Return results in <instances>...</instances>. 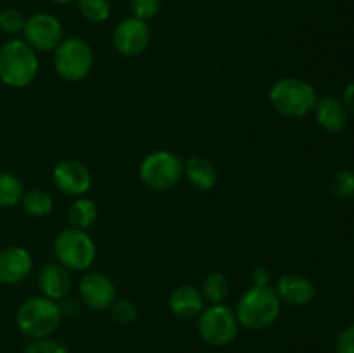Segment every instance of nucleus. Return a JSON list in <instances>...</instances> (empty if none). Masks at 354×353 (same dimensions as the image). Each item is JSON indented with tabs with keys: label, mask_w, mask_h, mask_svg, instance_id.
Listing matches in <instances>:
<instances>
[{
	"label": "nucleus",
	"mask_w": 354,
	"mask_h": 353,
	"mask_svg": "<svg viewBox=\"0 0 354 353\" xmlns=\"http://www.w3.org/2000/svg\"><path fill=\"white\" fill-rule=\"evenodd\" d=\"M23 33L24 42L35 52H52L64 40L61 21L48 12H38L26 17Z\"/></svg>",
	"instance_id": "1a4fd4ad"
},
{
	"label": "nucleus",
	"mask_w": 354,
	"mask_h": 353,
	"mask_svg": "<svg viewBox=\"0 0 354 353\" xmlns=\"http://www.w3.org/2000/svg\"><path fill=\"white\" fill-rule=\"evenodd\" d=\"M54 251L59 263L75 272L88 270L97 256L93 239L86 234V230H80L75 227L59 232L54 241Z\"/></svg>",
	"instance_id": "39448f33"
},
{
	"label": "nucleus",
	"mask_w": 354,
	"mask_h": 353,
	"mask_svg": "<svg viewBox=\"0 0 354 353\" xmlns=\"http://www.w3.org/2000/svg\"><path fill=\"white\" fill-rule=\"evenodd\" d=\"M169 310L180 318L199 317L204 310V296L197 287L183 284L169 294Z\"/></svg>",
	"instance_id": "dca6fc26"
},
{
	"label": "nucleus",
	"mask_w": 354,
	"mask_h": 353,
	"mask_svg": "<svg viewBox=\"0 0 354 353\" xmlns=\"http://www.w3.org/2000/svg\"><path fill=\"white\" fill-rule=\"evenodd\" d=\"M315 114H317L318 125L330 134L344 130L346 125H348L349 113L346 111L344 104L335 97H324V99L318 100Z\"/></svg>",
	"instance_id": "f3484780"
},
{
	"label": "nucleus",
	"mask_w": 354,
	"mask_h": 353,
	"mask_svg": "<svg viewBox=\"0 0 354 353\" xmlns=\"http://www.w3.org/2000/svg\"><path fill=\"white\" fill-rule=\"evenodd\" d=\"M109 308L118 324H131L137 318V307L130 300H114Z\"/></svg>",
	"instance_id": "bb28decb"
},
{
	"label": "nucleus",
	"mask_w": 354,
	"mask_h": 353,
	"mask_svg": "<svg viewBox=\"0 0 354 353\" xmlns=\"http://www.w3.org/2000/svg\"><path fill=\"white\" fill-rule=\"evenodd\" d=\"M68 217L73 227L80 228V230H88L97 221L99 211H97L95 203L92 199H86L82 196L69 206Z\"/></svg>",
	"instance_id": "6ab92c4d"
},
{
	"label": "nucleus",
	"mask_w": 354,
	"mask_h": 353,
	"mask_svg": "<svg viewBox=\"0 0 354 353\" xmlns=\"http://www.w3.org/2000/svg\"><path fill=\"white\" fill-rule=\"evenodd\" d=\"M151 44V28L147 21L130 16L120 21L113 31V45L123 57H137L144 54Z\"/></svg>",
	"instance_id": "9d476101"
},
{
	"label": "nucleus",
	"mask_w": 354,
	"mask_h": 353,
	"mask_svg": "<svg viewBox=\"0 0 354 353\" xmlns=\"http://www.w3.org/2000/svg\"><path fill=\"white\" fill-rule=\"evenodd\" d=\"M80 14L90 23H104L111 16L109 0H76Z\"/></svg>",
	"instance_id": "5701e85b"
},
{
	"label": "nucleus",
	"mask_w": 354,
	"mask_h": 353,
	"mask_svg": "<svg viewBox=\"0 0 354 353\" xmlns=\"http://www.w3.org/2000/svg\"><path fill=\"white\" fill-rule=\"evenodd\" d=\"M275 293L280 301H286L292 307H304L315 298V284L308 277L297 273H286L277 280Z\"/></svg>",
	"instance_id": "4468645a"
},
{
	"label": "nucleus",
	"mask_w": 354,
	"mask_h": 353,
	"mask_svg": "<svg viewBox=\"0 0 354 353\" xmlns=\"http://www.w3.org/2000/svg\"><path fill=\"white\" fill-rule=\"evenodd\" d=\"M270 279H272V273L266 266H256L254 272H252V282L256 286H268Z\"/></svg>",
	"instance_id": "c756f323"
},
{
	"label": "nucleus",
	"mask_w": 354,
	"mask_h": 353,
	"mask_svg": "<svg viewBox=\"0 0 354 353\" xmlns=\"http://www.w3.org/2000/svg\"><path fill=\"white\" fill-rule=\"evenodd\" d=\"M50 2L59 3V6H62V3H69V2H73V0H50Z\"/></svg>",
	"instance_id": "473e14b6"
},
{
	"label": "nucleus",
	"mask_w": 354,
	"mask_h": 353,
	"mask_svg": "<svg viewBox=\"0 0 354 353\" xmlns=\"http://www.w3.org/2000/svg\"><path fill=\"white\" fill-rule=\"evenodd\" d=\"M33 270V258L23 246H7L0 249V282L19 284Z\"/></svg>",
	"instance_id": "ddd939ff"
},
{
	"label": "nucleus",
	"mask_w": 354,
	"mask_h": 353,
	"mask_svg": "<svg viewBox=\"0 0 354 353\" xmlns=\"http://www.w3.org/2000/svg\"><path fill=\"white\" fill-rule=\"evenodd\" d=\"M335 350H337V353H354V324L346 327L339 334L337 343H335Z\"/></svg>",
	"instance_id": "c85d7f7f"
},
{
	"label": "nucleus",
	"mask_w": 354,
	"mask_h": 353,
	"mask_svg": "<svg viewBox=\"0 0 354 353\" xmlns=\"http://www.w3.org/2000/svg\"><path fill=\"white\" fill-rule=\"evenodd\" d=\"M55 71L68 82L86 78L93 68V51L88 42L78 37H69L54 51Z\"/></svg>",
	"instance_id": "423d86ee"
},
{
	"label": "nucleus",
	"mask_w": 354,
	"mask_h": 353,
	"mask_svg": "<svg viewBox=\"0 0 354 353\" xmlns=\"http://www.w3.org/2000/svg\"><path fill=\"white\" fill-rule=\"evenodd\" d=\"M140 179L149 189L168 190L180 182L183 175V163L175 152L154 151L145 156L140 163Z\"/></svg>",
	"instance_id": "0eeeda50"
},
{
	"label": "nucleus",
	"mask_w": 354,
	"mask_h": 353,
	"mask_svg": "<svg viewBox=\"0 0 354 353\" xmlns=\"http://www.w3.org/2000/svg\"><path fill=\"white\" fill-rule=\"evenodd\" d=\"M80 298L92 310H106L116 300V286L100 272H88L80 280Z\"/></svg>",
	"instance_id": "f8f14e48"
},
{
	"label": "nucleus",
	"mask_w": 354,
	"mask_h": 353,
	"mask_svg": "<svg viewBox=\"0 0 354 353\" xmlns=\"http://www.w3.org/2000/svg\"><path fill=\"white\" fill-rule=\"evenodd\" d=\"M61 317L57 301L45 296H33L19 305L16 311V324L28 338L44 339L59 327Z\"/></svg>",
	"instance_id": "20e7f679"
},
{
	"label": "nucleus",
	"mask_w": 354,
	"mask_h": 353,
	"mask_svg": "<svg viewBox=\"0 0 354 353\" xmlns=\"http://www.w3.org/2000/svg\"><path fill=\"white\" fill-rule=\"evenodd\" d=\"M344 107L346 111H348L349 114H353L354 116V82L351 83V85L346 87L344 90Z\"/></svg>",
	"instance_id": "2f4dec72"
},
{
	"label": "nucleus",
	"mask_w": 354,
	"mask_h": 353,
	"mask_svg": "<svg viewBox=\"0 0 354 353\" xmlns=\"http://www.w3.org/2000/svg\"><path fill=\"white\" fill-rule=\"evenodd\" d=\"M71 275L69 270L61 263H47L38 273V286L41 294L48 300L61 301L71 291Z\"/></svg>",
	"instance_id": "2eb2a0df"
},
{
	"label": "nucleus",
	"mask_w": 354,
	"mask_h": 353,
	"mask_svg": "<svg viewBox=\"0 0 354 353\" xmlns=\"http://www.w3.org/2000/svg\"><path fill=\"white\" fill-rule=\"evenodd\" d=\"M40 61L21 38H10L0 47V82L10 89H23L37 78Z\"/></svg>",
	"instance_id": "f257e3e1"
},
{
	"label": "nucleus",
	"mask_w": 354,
	"mask_h": 353,
	"mask_svg": "<svg viewBox=\"0 0 354 353\" xmlns=\"http://www.w3.org/2000/svg\"><path fill=\"white\" fill-rule=\"evenodd\" d=\"M19 204L30 217L35 218L47 217L52 211V208H54V201H52L50 194L41 189L24 190L23 199H21Z\"/></svg>",
	"instance_id": "4be33fe9"
},
{
	"label": "nucleus",
	"mask_w": 354,
	"mask_h": 353,
	"mask_svg": "<svg viewBox=\"0 0 354 353\" xmlns=\"http://www.w3.org/2000/svg\"><path fill=\"white\" fill-rule=\"evenodd\" d=\"M270 102L277 113L287 118H303L315 111L318 102L313 85L301 78H282L270 89Z\"/></svg>",
	"instance_id": "7ed1b4c3"
},
{
	"label": "nucleus",
	"mask_w": 354,
	"mask_h": 353,
	"mask_svg": "<svg viewBox=\"0 0 354 353\" xmlns=\"http://www.w3.org/2000/svg\"><path fill=\"white\" fill-rule=\"evenodd\" d=\"M26 17L19 9L7 7L0 10V30L7 35H17L24 30Z\"/></svg>",
	"instance_id": "393cba45"
},
{
	"label": "nucleus",
	"mask_w": 354,
	"mask_h": 353,
	"mask_svg": "<svg viewBox=\"0 0 354 353\" xmlns=\"http://www.w3.org/2000/svg\"><path fill=\"white\" fill-rule=\"evenodd\" d=\"M204 300L209 301L211 305H221L228 296H230V280L225 273L213 272L203 280L201 287Z\"/></svg>",
	"instance_id": "412c9836"
},
{
	"label": "nucleus",
	"mask_w": 354,
	"mask_h": 353,
	"mask_svg": "<svg viewBox=\"0 0 354 353\" xmlns=\"http://www.w3.org/2000/svg\"><path fill=\"white\" fill-rule=\"evenodd\" d=\"M201 338L211 346H227L235 339L239 332L237 315L227 305H211L204 308L199 315Z\"/></svg>",
	"instance_id": "6e6552de"
},
{
	"label": "nucleus",
	"mask_w": 354,
	"mask_h": 353,
	"mask_svg": "<svg viewBox=\"0 0 354 353\" xmlns=\"http://www.w3.org/2000/svg\"><path fill=\"white\" fill-rule=\"evenodd\" d=\"M62 303L59 305V308H61V314L62 315H68V317H73V315H76V311H78V301L73 300V298H62Z\"/></svg>",
	"instance_id": "7c9ffc66"
},
{
	"label": "nucleus",
	"mask_w": 354,
	"mask_h": 353,
	"mask_svg": "<svg viewBox=\"0 0 354 353\" xmlns=\"http://www.w3.org/2000/svg\"><path fill=\"white\" fill-rule=\"evenodd\" d=\"M24 194V183L17 175L0 172V208H14L21 203Z\"/></svg>",
	"instance_id": "aec40b11"
},
{
	"label": "nucleus",
	"mask_w": 354,
	"mask_h": 353,
	"mask_svg": "<svg viewBox=\"0 0 354 353\" xmlns=\"http://www.w3.org/2000/svg\"><path fill=\"white\" fill-rule=\"evenodd\" d=\"M131 16L142 21H151L161 10V0H131Z\"/></svg>",
	"instance_id": "a878e982"
},
{
	"label": "nucleus",
	"mask_w": 354,
	"mask_h": 353,
	"mask_svg": "<svg viewBox=\"0 0 354 353\" xmlns=\"http://www.w3.org/2000/svg\"><path fill=\"white\" fill-rule=\"evenodd\" d=\"M332 196L337 199H349L354 196V172L351 170H341L332 176L330 182Z\"/></svg>",
	"instance_id": "b1692460"
},
{
	"label": "nucleus",
	"mask_w": 354,
	"mask_h": 353,
	"mask_svg": "<svg viewBox=\"0 0 354 353\" xmlns=\"http://www.w3.org/2000/svg\"><path fill=\"white\" fill-rule=\"evenodd\" d=\"M23 353H68V350L55 339H33L31 345L26 346Z\"/></svg>",
	"instance_id": "cd10ccee"
},
{
	"label": "nucleus",
	"mask_w": 354,
	"mask_h": 353,
	"mask_svg": "<svg viewBox=\"0 0 354 353\" xmlns=\"http://www.w3.org/2000/svg\"><path fill=\"white\" fill-rule=\"evenodd\" d=\"M237 320L249 331L270 327L280 315V300L272 286L249 287L237 303Z\"/></svg>",
	"instance_id": "f03ea898"
},
{
	"label": "nucleus",
	"mask_w": 354,
	"mask_h": 353,
	"mask_svg": "<svg viewBox=\"0 0 354 353\" xmlns=\"http://www.w3.org/2000/svg\"><path fill=\"white\" fill-rule=\"evenodd\" d=\"M52 179L61 192L82 197L92 187V173L78 159H62L52 170Z\"/></svg>",
	"instance_id": "9b49d317"
},
{
	"label": "nucleus",
	"mask_w": 354,
	"mask_h": 353,
	"mask_svg": "<svg viewBox=\"0 0 354 353\" xmlns=\"http://www.w3.org/2000/svg\"><path fill=\"white\" fill-rule=\"evenodd\" d=\"M183 173L189 182L201 190H211L218 183V172L213 163L201 156H192L183 165Z\"/></svg>",
	"instance_id": "a211bd4d"
}]
</instances>
